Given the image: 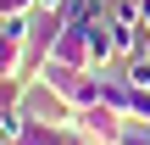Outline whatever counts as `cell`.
I'll list each match as a JSON object with an SVG mask.
<instances>
[{"instance_id": "6da1fadb", "label": "cell", "mask_w": 150, "mask_h": 145, "mask_svg": "<svg viewBox=\"0 0 150 145\" xmlns=\"http://www.w3.org/2000/svg\"><path fill=\"white\" fill-rule=\"evenodd\" d=\"M33 84H45V89H50L67 112H83V106H95V101H100V73H83V67L45 61V73H39Z\"/></svg>"}, {"instance_id": "7a4b0ae2", "label": "cell", "mask_w": 150, "mask_h": 145, "mask_svg": "<svg viewBox=\"0 0 150 145\" xmlns=\"http://www.w3.org/2000/svg\"><path fill=\"white\" fill-rule=\"evenodd\" d=\"M72 129H83L95 145H117V140H122V129H128V117H117L106 101H95V106L72 112Z\"/></svg>"}, {"instance_id": "3957f363", "label": "cell", "mask_w": 150, "mask_h": 145, "mask_svg": "<svg viewBox=\"0 0 150 145\" xmlns=\"http://www.w3.org/2000/svg\"><path fill=\"white\" fill-rule=\"evenodd\" d=\"M50 61L95 73V45H89V22H67V28H61V39H56V56H50Z\"/></svg>"}, {"instance_id": "277c9868", "label": "cell", "mask_w": 150, "mask_h": 145, "mask_svg": "<svg viewBox=\"0 0 150 145\" xmlns=\"http://www.w3.org/2000/svg\"><path fill=\"white\" fill-rule=\"evenodd\" d=\"M22 95H28V78H6L0 73V145H11L22 134Z\"/></svg>"}, {"instance_id": "5b68a950", "label": "cell", "mask_w": 150, "mask_h": 145, "mask_svg": "<svg viewBox=\"0 0 150 145\" xmlns=\"http://www.w3.org/2000/svg\"><path fill=\"white\" fill-rule=\"evenodd\" d=\"M100 101H106L117 117H128V123H134V101H139V84H134L122 67H117V73H100Z\"/></svg>"}, {"instance_id": "8992f818", "label": "cell", "mask_w": 150, "mask_h": 145, "mask_svg": "<svg viewBox=\"0 0 150 145\" xmlns=\"http://www.w3.org/2000/svg\"><path fill=\"white\" fill-rule=\"evenodd\" d=\"M122 73H128L134 84H150V61H145V56H128V61H122Z\"/></svg>"}, {"instance_id": "52a82bcc", "label": "cell", "mask_w": 150, "mask_h": 145, "mask_svg": "<svg viewBox=\"0 0 150 145\" xmlns=\"http://www.w3.org/2000/svg\"><path fill=\"white\" fill-rule=\"evenodd\" d=\"M117 145H150V129L145 123H128V129H122V140Z\"/></svg>"}, {"instance_id": "ba28073f", "label": "cell", "mask_w": 150, "mask_h": 145, "mask_svg": "<svg viewBox=\"0 0 150 145\" xmlns=\"http://www.w3.org/2000/svg\"><path fill=\"white\" fill-rule=\"evenodd\" d=\"M67 0H33V17H45V11H61Z\"/></svg>"}, {"instance_id": "9c48e42d", "label": "cell", "mask_w": 150, "mask_h": 145, "mask_svg": "<svg viewBox=\"0 0 150 145\" xmlns=\"http://www.w3.org/2000/svg\"><path fill=\"white\" fill-rule=\"evenodd\" d=\"M139 22H145V34H150V0H139Z\"/></svg>"}, {"instance_id": "30bf717a", "label": "cell", "mask_w": 150, "mask_h": 145, "mask_svg": "<svg viewBox=\"0 0 150 145\" xmlns=\"http://www.w3.org/2000/svg\"><path fill=\"white\" fill-rule=\"evenodd\" d=\"M139 56H145V61H150V34H145V45H139Z\"/></svg>"}, {"instance_id": "8fae6325", "label": "cell", "mask_w": 150, "mask_h": 145, "mask_svg": "<svg viewBox=\"0 0 150 145\" xmlns=\"http://www.w3.org/2000/svg\"><path fill=\"white\" fill-rule=\"evenodd\" d=\"M0 39H6V28H0Z\"/></svg>"}]
</instances>
